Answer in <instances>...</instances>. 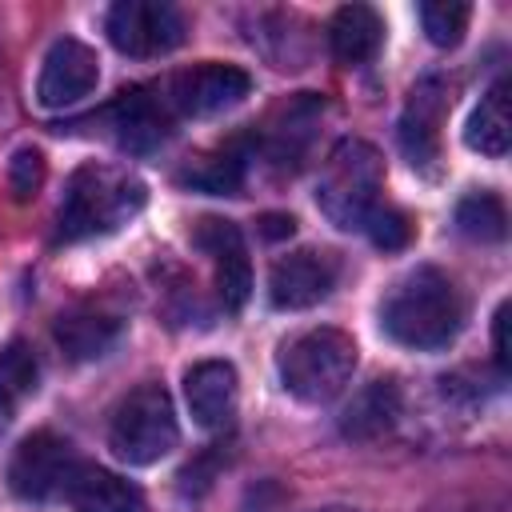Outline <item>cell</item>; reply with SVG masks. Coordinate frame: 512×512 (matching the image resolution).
I'll return each mask as SVG.
<instances>
[{
  "label": "cell",
  "mask_w": 512,
  "mask_h": 512,
  "mask_svg": "<svg viewBox=\"0 0 512 512\" xmlns=\"http://www.w3.org/2000/svg\"><path fill=\"white\" fill-rule=\"evenodd\" d=\"M120 340V320L104 312H68L56 320V344L68 360H96Z\"/></svg>",
  "instance_id": "20"
},
{
  "label": "cell",
  "mask_w": 512,
  "mask_h": 512,
  "mask_svg": "<svg viewBox=\"0 0 512 512\" xmlns=\"http://www.w3.org/2000/svg\"><path fill=\"white\" fill-rule=\"evenodd\" d=\"M380 188H384L380 152L368 140H340L320 168L316 204L336 228L352 232V228H364V220L376 212Z\"/></svg>",
  "instance_id": "3"
},
{
  "label": "cell",
  "mask_w": 512,
  "mask_h": 512,
  "mask_svg": "<svg viewBox=\"0 0 512 512\" xmlns=\"http://www.w3.org/2000/svg\"><path fill=\"white\" fill-rule=\"evenodd\" d=\"M396 416H400V388L392 376H384L348 400V408L340 412V432L348 440H372V436L388 432L396 424Z\"/></svg>",
  "instance_id": "17"
},
{
  "label": "cell",
  "mask_w": 512,
  "mask_h": 512,
  "mask_svg": "<svg viewBox=\"0 0 512 512\" xmlns=\"http://www.w3.org/2000/svg\"><path fill=\"white\" fill-rule=\"evenodd\" d=\"M328 512H344V508H328Z\"/></svg>",
  "instance_id": "28"
},
{
  "label": "cell",
  "mask_w": 512,
  "mask_h": 512,
  "mask_svg": "<svg viewBox=\"0 0 512 512\" xmlns=\"http://www.w3.org/2000/svg\"><path fill=\"white\" fill-rule=\"evenodd\" d=\"M244 152L240 144H228V148H216L208 156H196L188 168L176 172V180L184 188H196V192H208V196H240L244 188Z\"/></svg>",
  "instance_id": "19"
},
{
  "label": "cell",
  "mask_w": 512,
  "mask_h": 512,
  "mask_svg": "<svg viewBox=\"0 0 512 512\" xmlns=\"http://www.w3.org/2000/svg\"><path fill=\"white\" fill-rule=\"evenodd\" d=\"M64 492L72 512H140L144 508V496L136 484L96 464H76Z\"/></svg>",
  "instance_id": "14"
},
{
  "label": "cell",
  "mask_w": 512,
  "mask_h": 512,
  "mask_svg": "<svg viewBox=\"0 0 512 512\" xmlns=\"http://www.w3.org/2000/svg\"><path fill=\"white\" fill-rule=\"evenodd\" d=\"M192 240L216 264V288H220L224 308L228 312H240L248 304V292H252V260H248V248H244L240 228L232 220H224V216H204V220H196Z\"/></svg>",
  "instance_id": "11"
},
{
  "label": "cell",
  "mask_w": 512,
  "mask_h": 512,
  "mask_svg": "<svg viewBox=\"0 0 512 512\" xmlns=\"http://www.w3.org/2000/svg\"><path fill=\"white\" fill-rule=\"evenodd\" d=\"M44 184V156L36 148H16L8 160V188L16 200H32Z\"/></svg>",
  "instance_id": "25"
},
{
  "label": "cell",
  "mask_w": 512,
  "mask_h": 512,
  "mask_svg": "<svg viewBox=\"0 0 512 512\" xmlns=\"http://www.w3.org/2000/svg\"><path fill=\"white\" fill-rule=\"evenodd\" d=\"M76 472V456H72V444L60 440L56 432H32L20 440V448L12 452V464H8V488L20 496V500H52L56 492L68 488Z\"/></svg>",
  "instance_id": "7"
},
{
  "label": "cell",
  "mask_w": 512,
  "mask_h": 512,
  "mask_svg": "<svg viewBox=\"0 0 512 512\" xmlns=\"http://www.w3.org/2000/svg\"><path fill=\"white\" fill-rule=\"evenodd\" d=\"M36 356L28 352V344L12 340L8 348H0V412H12L24 396L36 392Z\"/></svg>",
  "instance_id": "22"
},
{
  "label": "cell",
  "mask_w": 512,
  "mask_h": 512,
  "mask_svg": "<svg viewBox=\"0 0 512 512\" xmlns=\"http://www.w3.org/2000/svg\"><path fill=\"white\" fill-rule=\"evenodd\" d=\"M184 396L200 428H228L236 412V368L228 360H200L184 376Z\"/></svg>",
  "instance_id": "13"
},
{
  "label": "cell",
  "mask_w": 512,
  "mask_h": 512,
  "mask_svg": "<svg viewBox=\"0 0 512 512\" xmlns=\"http://www.w3.org/2000/svg\"><path fill=\"white\" fill-rule=\"evenodd\" d=\"M444 112H448V84L440 76H424L408 92V104H404V116H400V132H396L408 164L420 168V172H432V164L440 156Z\"/></svg>",
  "instance_id": "12"
},
{
  "label": "cell",
  "mask_w": 512,
  "mask_h": 512,
  "mask_svg": "<svg viewBox=\"0 0 512 512\" xmlns=\"http://www.w3.org/2000/svg\"><path fill=\"white\" fill-rule=\"evenodd\" d=\"M468 20H472V8H468L464 0H424V4H420L424 36H428L436 48H456L460 36L468 32Z\"/></svg>",
  "instance_id": "23"
},
{
  "label": "cell",
  "mask_w": 512,
  "mask_h": 512,
  "mask_svg": "<svg viewBox=\"0 0 512 512\" xmlns=\"http://www.w3.org/2000/svg\"><path fill=\"white\" fill-rule=\"evenodd\" d=\"M456 228L468 236V240H480V244H496L508 236V212H504V200L496 192H468L460 204H456Z\"/></svg>",
  "instance_id": "21"
},
{
  "label": "cell",
  "mask_w": 512,
  "mask_h": 512,
  "mask_svg": "<svg viewBox=\"0 0 512 512\" xmlns=\"http://www.w3.org/2000/svg\"><path fill=\"white\" fill-rule=\"evenodd\" d=\"M336 276H340V260L332 252H324V248L288 252V256H280L272 264L268 300L276 308H288V312L312 308V304H320L336 288Z\"/></svg>",
  "instance_id": "8"
},
{
  "label": "cell",
  "mask_w": 512,
  "mask_h": 512,
  "mask_svg": "<svg viewBox=\"0 0 512 512\" xmlns=\"http://www.w3.org/2000/svg\"><path fill=\"white\" fill-rule=\"evenodd\" d=\"M492 356H496L500 372H508V304H500L492 316Z\"/></svg>",
  "instance_id": "26"
},
{
  "label": "cell",
  "mask_w": 512,
  "mask_h": 512,
  "mask_svg": "<svg viewBox=\"0 0 512 512\" xmlns=\"http://www.w3.org/2000/svg\"><path fill=\"white\" fill-rule=\"evenodd\" d=\"M280 380L304 404H324L356 372V340L340 328H308L280 348Z\"/></svg>",
  "instance_id": "4"
},
{
  "label": "cell",
  "mask_w": 512,
  "mask_h": 512,
  "mask_svg": "<svg viewBox=\"0 0 512 512\" xmlns=\"http://www.w3.org/2000/svg\"><path fill=\"white\" fill-rule=\"evenodd\" d=\"M364 232H368V240H372L376 248L400 252V248H408V240H412V220H408L400 208L376 204V212L364 220Z\"/></svg>",
  "instance_id": "24"
},
{
  "label": "cell",
  "mask_w": 512,
  "mask_h": 512,
  "mask_svg": "<svg viewBox=\"0 0 512 512\" xmlns=\"http://www.w3.org/2000/svg\"><path fill=\"white\" fill-rule=\"evenodd\" d=\"M380 40H384V20L376 16V8H368V4H344V8H336L332 24H328V44H332V56L340 64L356 68V64L372 60L376 48H380Z\"/></svg>",
  "instance_id": "16"
},
{
  "label": "cell",
  "mask_w": 512,
  "mask_h": 512,
  "mask_svg": "<svg viewBox=\"0 0 512 512\" xmlns=\"http://www.w3.org/2000/svg\"><path fill=\"white\" fill-rule=\"evenodd\" d=\"M104 32L124 56H160L184 40V16L164 0H120L108 8Z\"/></svg>",
  "instance_id": "6"
},
{
  "label": "cell",
  "mask_w": 512,
  "mask_h": 512,
  "mask_svg": "<svg viewBox=\"0 0 512 512\" xmlns=\"http://www.w3.org/2000/svg\"><path fill=\"white\" fill-rule=\"evenodd\" d=\"M464 320V304L456 284L440 268H412L404 280L392 284V292L380 304V328L416 352L444 348Z\"/></svg>",
  "instance_id": "1"
},
{
  "label": "cell",
  "mask_w": 512,
  "mask_h": 512,
  "mask_svg": "<svg viewBox=\"0 0 512 512\" xmlns=\"http://www.w3.org/2000/svg\"><path fill=\"white\" fill-rule=\"evenodd\" d=\"M96 80H100L96 52L76 36H60L44 56V68L36 80V100L44 108H68V104L84 100L96 88Z\"/></svg>",
  "instance_id": "10"
},
{
  "label": "cell",
  "mask_w": 512,
  "mask_h": 512,
  "mask_svg": "<svg viewBox=\"0 0 512 512\" xmlns=\"http://www.w3.org/2000/svg\"><path fill=\"white\" fill-rule=\"evenodd\" d=\"M296 232V220L288 212H264L260 216V236L264 240H288Z\"/></svg>",
  "instance_id": "27"
},
{
  "label": "cell",
  "mask_w": 512,
  "mask_h": 512,
  "mask_svg": "<svg viewBox=\"0 0 512 512\" xmlns=\"http://www.w3.org/2000/svg\"><path fill=\"white\" fill-rule=\"evenodd\" d=\"M108 120L116 128V140L132 152H144L152 144L164 140L168 132V116H164V104H156V96H148L144 88H132V92H120L112 104H108Z\"/></svg>",
  "instance_id": "15"
},
{
  "label": "cell",
  "mask_w": 512,
  "mask_h": 512,
  "mask_svg": "<svg viewBox=\"0 0 512 512\" xmlns=\"http://www.w3.org/2000/svg\"><path fill=\"white\" fill-rule=\"evenodd\" d=\"M144 200H148V188L132 172L112 164H80L68 176L64 200L56 212V236L84 240V236L116 232L144 208Z\"/></svg>",
  "instance_id": "2"
},
{
  "label": "cell",
  "mask_w": 512,
  "mask_h": 512,
  "mask_svg": "<svg viewBox=\"0 0 512 512\" xmlns=\"http://www.w3.org/2000/svg\"><path fill=\"white\" fill-rule=\"evenodd\" d=\"M508 140H512V120H508V76H500L484 96L480 104L472 108L468 124H464V144L480 156H492L500 160L508 152Z\"/></svg>",
  "instance_id": "18"
},
{
  "label": "cell",
  "mask_w": 512,
  "mask_h": 512,
  "mask_svg": "<svg viewBox=\"0 0 512 512\" xmlns=\"http://www.w3.org/2000/svg\"><path fill=\"white\" fill-rule=\"evenodd\" d=\"M248 92H252V76L244 68L208 60V64H196V68L172 76L168 104L184 116H212V112L240 104Z\"/></svg>",
  "instance_id": "9"
},
{
  "label": "cell",
  "mask_w": 512,
  "mask_h": 512,
  "mask_svg": "<svg viewBox=\"0 0 512 512\" xmlns=\"http://www.w3.org/2000/svg\"><path fill=\"white\" fill-rule=\"evenodd\" d=\"M180 440L176 428V412H172V396L164 392V384H140L132 388L108 424V444L124 464H156L160 456H168Z\"/></svg>",
  "instance_id": "5"
}]
</instances>
